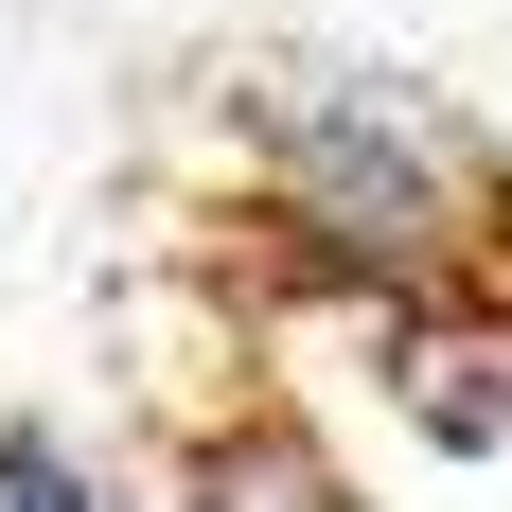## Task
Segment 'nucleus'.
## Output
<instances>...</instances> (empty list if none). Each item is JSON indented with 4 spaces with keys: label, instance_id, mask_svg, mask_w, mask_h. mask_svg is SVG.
I'll return each instance as SVG.
<instances>
[{
    "label": "nucleus",
    "instance_id": "nucleus-1",
    "mask_svg": "<svg viewBox=\"0 0 512 512\" xmlns=\"http://www.w3.org/2000/svg\"><path fill=\"white\" fill-rule=\"evenodd\" d=\"M212 142L248 177L265 248L301 283H336L354 318L495 283L512 177L477 142V106L389 71V53H248V71H212Z\"/></svg>",
    "mask_w": 512,
    "mask_h": 512
},
{
    "label": "nucleus",
    "instance_id": "nucleus-2",
    "mask_svg": "<svg viewBox=\"0 0 512 512\" xmlns=\"http://www.w3.org/2000/svg\"><path fill=\"white\" fill-rule=\"evenodd\" d=\"M159 512H371V495H354V460H336L318 424H283V407H230V424H195V442H177Z\"/></svg>",
    "mask_w": 512,
    "mask_h": 512
},
{
    "label": "nucleus",
    "instance_id": "nucleus-3",
    "mask_svg": "<svg viewBox=\"0 0 512 512\" xmlns=\"http://www.w3.org/2000/svg\"><path fill=\"white\" fill-rule=\"evenodd\" d=\"M0 512H159V495H142L124 460H106L89 424H53V407H18V424H0Z\"/></svg>",
    "mask_w": 512,
    "mask_h": 512
}]
</instances>
